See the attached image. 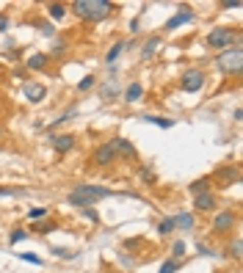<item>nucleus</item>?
Returning <instances> with one entry per match:
<instances>
[{
    "label": "nucleus",
    "mask_w": 243,
    "mask_h": 273,
    "mask_svg": "<svg viewBox=\"0 0 243 273\" xmlns=\"http://www.w3.org/2000/svg\"><path fill=\"white\" fill-rule=\"evenodd\" d=\"M111 196H113V190L103 188V185H75L69 190V196H66V202L72 207H94L97 202L111 199Z\"/></svg>",
    "instance_id": "1"
},
{
    "label": "nucleus",
    "mask_w": 243,
    "mask_h": 273,
    "mask_svg": "<svg viewBox=\"0 0 243 273\" xmlns=\"http://www.w3.org/2000/svg\"><path fill=\"white\" fill-rule=\"evenodd\" d=\"M72 11H75L80 19L100 22V19L111 17L113 3H108V0H75V3H72Z\"/></svg>",
    "instance_id": "2"
},
{
    "label": "nucleus",
    "mask_w": 243,
    "mask_h": 273,
    "mask_svg": "<svg viewBox=\"0 0 243 273\" xmlns=\"http://www.w3.org/2000/svg\"><path fill=\"white\" fill-rule=\"evenodd\" d=\"M207 47L213 50H229V47H240V36L232 28H213L207 33Z\"/></svg>",
    "instance_id": "3"
},
{
    "label": "nucleus",
    "mask_w": 243,
    "mask_h": 273,
    "mask_svg": "<svg viewBox=\"0 0 243 273\" xmlns=\"http://www.w3.org/2000/svg\"><path fill=\"white\" fill-rule=\"evenodd\" d=\"M221 72L227 75H240V66H243V53L240 47H232V50H221V56L215 58Z\"/></svg>",
    "instance_id": "4"
},
{
    "label": "nucleus",
    "mask_w": 243,
    "mask_h": 273,
    "mask_svg": "<svg viewBox=\"0 0 243 273\" xmlns=\"http://www.w3.org/2000/svg\"><path fill=\"white\" fill-rule=\"evenodd\" d=\"M180 88L185 94H197L205 88V72L202 69H185L182 72V78H180Z\"/></svg>",
    "instance_id": "5"
},
{
    "label": "nucleus",
    "mask_w": 243,
    "mask_h": 273,
    "mask_svg": "<svg viewBox=\"0 0 243 273\" xmlns=\"http://www.w3.org/2000/svg\"><path fill=\"white\" fill-rule=\"evenodd\" d=\"M238 227V213L235 210H218L213 218V232L215 235H227V232H232Z\"/></svg>",
    "instance_id": "6"
},
{
    "label": "nucleus",
    "mask_w": 243,
    "mask_h": 273,
    "mask_svg": "<svg viewBox=\"0 0 243 273\" xmlns=\"http://www.w3.org/2000/svg\"><path fill=\"white\" fill-rule=\"evenodd\" d=\"M94 166L97 168H108L113 166V160H116V146H113V141H105V144H100L94 149Z\"/></svg>",
    "instance_id": "7"
},
{
    "label": "nucleus",
    "mask_w": 243,
    "mask_h": 273,
    "mask_svg": "<svg viewBox=\"0 0 243 273\" xmlns=\"http://www.w3.org/2000/svg\"><path fill=\"white\" fill-rule=\"evenodd\" d=\"M22 97L33 102V105H39L44 97H47V86L44 83H33V80H28V83L22 86Z\"/></svg>",
    "instance_id": "8"
},
{
    "label": "nucleus",
    "mask_w": 243,
    "mask_h": 273,
    "mask_svg": "<svg viewBox=\"0 0 243 273\" xmlns=\"http://www.w3.org/2000/svg\"><path fill=\"white\" fill-rule=\"evenodd\" d=\"M218 207V199L207 190V193H199L193 196V210H199V213H213V210Z\"/></svg>",
    "instance_id": "9"
},
{
    "label": "nucleus",
    "mask_w": 243,
    "mask_h": 273,
    "mask_svg": "<svg viewBox=\"0 0 243 273\" xmlns=\"http://www.w3.org/2000/svg\"><path fill=\"white\" fill-rule=\"evenodd\" d=\"M188 22H193V11L188 9V6H182L177 14H174V17L166 22V31H174V28H180V25H188Z\"/></svg>",
    "instance_id": "10"
},
{
    "label": "nucleus",
    "mask_w": 243,
    "mask_h": 273,
    "mask_svg": "<svg viewBox=\"0 0 243 273\" xmlns=\"http://www.w3.org/2000/svg\"><path fill=\"white\" fill-rule=\"evenodd\" d=\"M113 146H116V155H125L127 160H136L138 152H136V144L127 138H113Z\"/></svg>",
    "instance_id": "11"
},
{
    "label": "nucleus",
    "mask_w": 243,
    "mask_h": 273,
    "mask_svg": "<svg viewBox=\"0 0 243 273\" xmlns=\"http://www.w3.org/2000/svg\"><path fill=\"white\" fill-rule=\"evenodd\" d=\"M72 146H75V135H69V133H64V135H56V138H53V149H56L58 155H66V152H72Z\"/></svg>",
    "instance_id": "12"
},
{
    "label": "nucleus",
    "mask_w": 243,
    "mask_h": 273,
    "mask_svg": "<svg viewBox=\"0 0 243 273\" xmlns=\"http://www.w3.org/2000/svg\"><path fill=\"white\" fill-rule=\"evenodd\" d=\"M193 224H197V218H193V213H180L174 215V229H182V232H191Z\"/></svg>",
    "instance_id": "13"
},
{
    "label": "nucleus",
    "mask_w": 243,
    "mask_h": 273,
    "mask_svg": "<svg viewBox=\"0 0 243 273\" xmlns=\"http://www.w3.org/2000/svg\"><path fill=\"white\" fill-rule=\"evenodd\" d=\"M141 97H144V86L141 83H130L125 88V102H138Z\"/></svg>",
    "instance_id": "14"
},
{
    "label": "nucleus",
    "mask_w": 243,
    "mask_h": 273,
    "mask_svg": "<svg viewBox=\"0 0 243 273\" xmlns=\"http://www.w3.org/2000/svg\"><path fill=\"white\" fill-rule=\"evenodd\" d=\"M158 47H160V36H150V42L141 47V58L150 61V58L155 56V50H158Z\"/></svg>",
    "instance_id": "15"
},
{
    "label": "nucleus",
    "mask_w": 243,
    "mask_h": 273,
    "mask_svg": "<svg viewBox=\"0 0 243 273\" xmlns=\"http://www.w3.org/2000/svg\"><path fill=\"white\" fill-rule=\"evenodd\" d=\"M25 66H28L31 72H39V69H44V66H47V56H44V53H33V56L28 58V64H25Z\"/></svg>",
    "instance_id": "16"
},
{
    "label": "nucleus",
    "mask_w": 243,
    "mask_h": 273,
    "mask_svg": "<svg viewBox=\"0 0 243 273\" xmlns=\"http://www.w3.org/2000/svg\"><path fill=\"white\" fill-rule=\"evenodd\" d=\"M141 121H150V125H158L163 130H172L174 127V119H168V116H141Z\"/></svg>",
    "instance_id": "17"
},
{
    "label": "nucleus",
    "mask_w": 243,
    "mask_h": 273,
    "mask_svg": "<svg viewBox=\"0 0 243 273\" xmlns=\"http://www.w3.org/2000/svg\"><path fill=\"white\" fill-rule=\"evenodd\" d=\"M119 94V83H116V78H111L108 83L103 86V91H100V97H103L105 102H111V97H116Z\"/></svg>",
    "instance_id": "18"
},
{
    "label": "nucleus",
    "mask_w": 243,
    "mask_h": 273,
    "mask_svg": "<svg viewBox=\"0 0 243 273\" xmlns=\"http://www.w3.org/2000/svg\"><path fill=\"white\" fill-rule=\"evenodd\" d=\"M188 190H191L193 196H199V193H207V190H210V180H207V177H202V180H193L191 185H188Z\"/></svg>",
    "instance_id": "19"
},
{
    "label": "nucleus",
    "mask_w": 243,
    "mask_h": 273,
    "mask_svg": "<svg viewBox=\"0 0 243 273\" xmlns=\"http://www.w3.org/2000/svg\"><path fill=\"white\" fill-rule=\"evenodd\" d=\"M47 14H50V19H64L66 17V6L64 3H47Z\"/></svg>",
    "instance_id": "20"
},
{
    "label": "nucleus",
    "mask_w": 243,
    "mask_h": 273,
    "mask_svg": "<svg viewBox=\"0 0 243 273\" xmlns=\"http://www.w3.org/2000/svg\"><path fill=\"white\" fill-rule=\"evenodd\" d=\"M215 177H218L221 182H235V180H238V168H235V166L218 168V174H215Z\"/></svg>",
    "instance_id": "21"
},
{
    "label": "nucleus",
    "mask_w": 243,
    "mask_h": 273,
    "mask_svg": "<svg viewBox=\"0 0 243 273\" xmlns=\"http://www.w3.org/2000/svg\"><path fill=\"white\" fill-rule=\"evenodd\" d=\"M58 224L56 221H33V232H39V235H47V232H56Z\"/></svg>",
    "instance_id": "22"
},
{
    "label": "nucleus",
    "mask_w": 243,
    "mask_h": 273,
    "mask_svg": "<svg viewBox=\"0 0 243 273\" xmlns=\"http://www.w3.org/2000/svg\"><path fill=\"white\" fill-rule=\"evenodd\" d=\"M138 177L147 182V185H155V182H158V174H155L150 166H138Z\"/></svg>",
    "instance_id": "23"
},
{
    "label": "nucleus",
    "mask_w": 243,
    "mask_h": 273,
    "mask_svg": "<svg viewBox=\"0 0 243 273\" xmlns=\"http://www.w3.org/2000/svg\"><path fill=\"white\" fill-rule=\"evenodd\" d=\"M172 232H174V218H163V221L158 224V235L166 237V235H172Z\"/></svg>",
    "instance_id": "24"
},
{
    "label": "nucleus",
    "mask_w": 243,
    "mask_h": 273,
    "mask_svg": "<svg viewBox=\"0 0 243 273\" xmlns=\"http://www.w3.org/2000/svg\"><path fill=\"white\" fill-rule=\"evenodd\" d=\"M125 47H127L125 42H116V44H113V47H111V50H108V56H105V61H108V64H113V61H116V58H119V53H121V50H125Z\"/></svg>",
    "instance_id": "25"
},
{
    "label": "nucleus",
    "mask_w": 243,
    "mask_h": 273,
    "mask_svg": "<svg viewBox=\"0 0 243 273\" xmlns=\"http://www.w3.org/2000/svg\"><path fill=\"white\" fill-rule=\"evenodd\" d=\"M177 270H180V262H177V259H166V262L158 268V273H177Z\"/></svg>",
    "instance_id": "26"
},
{
    "label": "nucleus",
    "mask_w": 243,
    "mask_h": 273,
    "mask_svg": "<svg viewBox=\"0 0 243 273\" xmlns=\"http://www.w3.org/2000/svg\"><path fill=\"white\" fill-rule=\"evenodd\" d=\"M50 254H56L58 259H75V257H78L75 251H69V249H61V245H56V249H50Z\"/></svg>",
    "instance_id": "27"
},
{
    "label": "nucleus",
    "mask_w": 243,
    "mask_h": 273,
    "mask_svg": "<svg viewBox=\"0 0 243 273\" xmlns=\"http://www.w3.org/2000/svg\"><path fill=\"white\" fill-rule=\"evenodd\" d=\"M94 86H97V78H94V75H86V78L78 83V91H89V88H94Z\"/></svg>",
    "instance_id": "28"
},
{
    "label": "nucleus",
    "mask_w": 243,
    "mask_h": 273,
    "mask_svg": "<svg viewBox=\"0 0 243 273\" xmlns=\"http://www.w3.org/2000/svg\"><path fill=\"white\" fill-rule=\"evenodd\" d=\"M25 237H28V232H25L22 227H17V229H11V237H9V240H11V245H17V243H22Z\"/></svg>",
    "instance_id": "29"
},
{
    "label": "nucleus",
    "mask_w": 243,
    "mask_h": 273,
    "mask_svg": "<svg viewBox=\"0 0 243 273\" xmlns=\"http://www.w3.org/2000/svg\"><path fill=\"white\" fill-rule=\"evenodd\" d=\"M47 213H50L47 207H33V210H28V218H31V221H42Z\"/></svg>",
    "instance_id": "30"
},
{
    "label": "nucleus",
    "mask_w": 243,
    "mask_h": 273,
    "mask_svg": "<svg viewBox=\"0 0 243 273\" xmlns=\"http://www.w3.org/2000/svg\"><path fill=\"white\" fill-rule=\"evenodd\" d=\"M83 218H86V221H91V224H100V213L94 207H83Z\"/></svg>",
    "instance_id": "31"
},
{
    "label": "nucleus",
    "mask_w": 243,
    "mask_h": 273,
    "mask_svg": "<svg viewBox=\"0 0 243 273\" xmlns=\"http://www.w3.org/2000/svg\"><path fill=\"white\" fill-rule=\"evenodd\" d=\"M182 254H185V243H182V240H177V243L172 245V259H180Z\"/></svg>",
    "instance_id": "32"
},
{
    "label": "nucleus",
    "mask_w": 243,
    "mask_h": 273,
    "mask_svg": "<svg viewBox=\"0 0 243 273\" xmlns=\"http://www.w3.org/2000/svg\"><path fill=\"white\" fill-rule=\"evenodd\" d=\"M229 257H232V259H240V237H235L232 245H229Z\"/></svg>",
    "instance_id": "33"
},
{
    "label": "nucleus",
    "mask_w": 243,
    "mask_h": 273,
    "mask_svg": "<svg viewBox=\"0 0 243 273\" xmlns=\"http://www.w3.org/2000/svg\"><path fill=\"white\" fill-rule=\"evenodd\" d=\"M19 259H25V262H31V265H42V257H39V254H31V251L19 254Z\"/></svg>",
    "instance_id": "34"
},
{
    "label": "nucleus",
    "mask_w": 243,
    "mask_h": 273,
    "mask_svg": "<svg viewBox=\"0 0 243 273\" xmlns=\"http://www.w3.org/2000/svg\"><path fill=\"white\" fill-rule=\"evenodd\" d=\"M197 251H199L202 257H215V251H213V249H210V245H207V243H202V240L197 243Z\"/></svg>",
    "instance_id": "35"
},
{
    "label": "nucleus",
    "mask_w": 243,
    "mask_h": 273,
    "mask_svg": "<svg viewBox=\"0 0 243 273\" xmlns=\"http://www.w3.org/2000/svg\"><path fill=\"white\" fill-rule=\"evenodd\" d=\"M25 190H17V188H0V196H22Z\"/></svg>",
    "instance_id": "36"
},
{
    "label": "nucleus",
    "mask_w": 243,
    "mask_h": 273,
    "mask_svg": "<svg viewBox=\"0 0 243 273\" xmlns=\"http://www.w3.org/2000/svg\"><path fill=\"white\" fill-rule=\"evenodd\" d=\"M39 31H42L44 36H53V33H56V28H53L50 22H39Z\"/></svg>",
    "instance_id": "37"
},
{
    "label": "nucleus",
    "mask_w": 243,
    "mask_h": 273,
    "mask_svg": "<svg viewBox=\"0 0 243 273\" xmlns=\"http://www.w3.org/2000/svg\"><path fill=\"white\" fill-rule=\"evenodd\" d=\"M6 31H9V17L0 14V33H6Z\"/></svg>",
    "instance_id": "38"
},
{
    "label": "nucleus",
    "mask_w": 243,
    "mask_h": 273,
    "mask_svg": "<svg viewBox=\"0 0 243 273\" xmlns=\"http://www.w3.org/2000/svg\"><path fill=\"white\" fill-rule=\"evenodd\" d=\"M224 9H240V0H227V3H221Z\"/></svg>",
    "instance_id": "39"
},
{
    "label": "nucleus",
    "mask_w": 243,
    "mask_h": 273,
    "mask_svg": "<svg viewBox=\"0 0 243 273\" xmlns=\"http://www.w3.org/2000/svg\"><path fill=\"white\" fill-rule=\"evenodd\" d=\"M0 141H3V127H0Z\"/></svg>",
    "instance_id": "40"
}]
</instances>
